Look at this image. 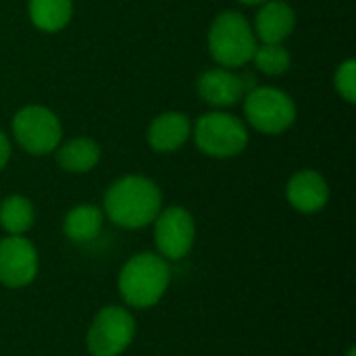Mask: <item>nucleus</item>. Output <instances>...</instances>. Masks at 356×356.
<instances>
[{
	"label": "nucleus",
	"instance_id": "f257e3e1",
	"mask_svg": "<svg viewBox=\"0 0 356 356\" xmlns=\"http://www.w3.org/2000/svg\"><path fill=\"white\" fill-rule=\"evenodd\" d=\"M163 211V194L156 181L146 175H123L104 192L102 213L123 229L150 225Z\"/></svg>",
	"mask_w": 356,
	"mask_h": 356
},
{
	"label": "nucleus",
	"instance_id": "f03ea898",
	"mask_svg": "<svg viewBox=\"0 0 356 356\" xmlns=\"http://www.w3.org/2000/svg\"><path fill=\"white\" fill-rule=\"evenodd\" d=\"M171 282L169 263L159 252L134 254L119 271V294L127 307L150 309L165 296Z\"/></svg>",
	"mask_w": 356,
	"mask_h": 356
},
{
	"label": "nucleus",
	"instance_id": "7ed1b4c3",
	"mask_svg": "<svg viewBox=\"0 0 356 356\" xmlns=\"http://www.w3.org/2000/svg\"><path fill=\"white\" fill-rule=\"evenodd\" d=\"M207 44L217 67L240 69L252 60L259 46L252 23L238 10L219 13L207 33Z\"/></svg>",
	"mask_w": 356,
	"mask_h": 356
},
{
	"label": "nucleus",
	"instance_id": "20e7f679",
	"mask_svg": "<svg viewBox=\"0 0 356 356\" xmlns=\"http://www.w3.org/2000/svg\"><path fill=\"white\" fill-rule=\"evenodd\" d=\"M192 138L202 154L211 159H234L246 150L250 134L240 117L213 108L196 119L192 125Z\"/></svg>",
	"mask_w": 356,
	"mask_h": 356
},
{
	"label": "nucleus",
	"instance_id": "39448f33",
	"mask_svg": "<svg viewBox=\"0 0 356 356\" xmlns=\"http://www.w3.org/2000/svg\"><path fill=\"white\" fill-rule=\"evenodd\" d=\"M246 125L263 136H280L288 131L296 121L294 98L273 86H254L242 98Z\"/></svg>",
	"mask_w": 356,
	"mask_h": 356
},
{
	"label": "nucleus",
	"instance_id": "423d86ee",
	"mask_svg": "<svg viewBox=\"0 0 356 356\" xmlns=\"http://www.w3.org/2000/svg\"><path fill=\"white\" fill-rule=\"evenodd\" d=\"M17 144L33 156L52 154L63 142V123L58 115L42 104H27L19 108L10 123Z\"/></svg>",
	"mask_w": 356,
	"mask_h": 356
},
{
	"label": "nucleus",
	"instance_id": "0eeeda50",
	"mask_svg": "<svg viewBox=\"0 0 356 356\" xmlns=\"http://www.w3.org/2000/svg\"><path fill=\"white\" fill-rule=\"evenodd\" d=\"M136 336V319L123 307H104L94 317L86 346L92 356H119L129 348Z\"/></svg>",
	"mask_w": 356,
	"mask_h": 356
},
{
	"label": "nucleus",
	"instance_id": "6e6552de",
	"mask_svg": "<svg viewBox=\"0 0 356 356\" xmlns=\"http://www.w3.org/2000/svg\"><path fill=\"white\" fill-rule=\"evenodd\" d=\"M154 223V244L165 261L184 259L196 240V223L190 211L184 207H169L156 215Z\"/></svg>",
	"mask_w": 356,
	"mask_h": 356
},
{
	"label": "nucleus",
	"instance_id": "1a4fd4ad",
	"mask_svg": "<svg viewBox=\"0 0 356 356\" xmlns=\"http://www.w3.org/2000/svg\"><path fill=\"white\" fill-rule=\"evenodd\" d=\"M254 88L252 77L238 73L236 69L213 67L200 73L196 81V92L202 102L213 106L215 111H225L238 102Z\"/></svg>",
	"mask_w": 356,
	"mask_h": 356
},
{
	"label": "nucleus",
	"instance_id": "9d476101",
	"mask_svg": "<svg viewBox=\"0 0 356 356\" xmlns=\"http://www.w3.org/2000/svg\"><path fill=\"white\" fill-rule=\"evenodd\" d=\"M38 275V252L25 236H6L0 240V284L6 288H25Z\"/></svg>",
	"mask_w": 356,
	"mask_h": 356
},
{
	"label": "nucleus",
	"instance_id": "9b49d317",
	"mask_svg": "<svg viewBox=\"0 0 356 356\" xmlns=\"http://www.w3.org/2000/svg\"><path fill=\"white\" fill-rule=\"evenodd\" d=\"M286 200L292 209L305 215H313L325 209L330 200L327 179L315 169L296 171L286 184Z\"/></svg>",
	"mask_w": 356,
	"mask_h": 356
},
{
	"label": "nucleus",
	"instance_id": "f8f14e48",
	"mask_svg": "<svg viewBox=\"0 0 356 356\" xmlns=\"http://www.w3.org/2000/svg\"><path fill=\"white\" fill-rule=\"evenodd\" d=\"M190 138H192V121L181 111H167L156 115L146 129L148 146L161 154L177 152Z\"/></svg>",
	"mask_w": 356,
	"mask_h": 356
},
{
	"label": "nucleus",
	"instance_id": "ddd939ff",
	"mask_svg": "<svg viewBox=\"0 0 356 356\" xmlns=\"http://www.w3.org/2000/svg\"><path fill=\"white\" fill-rule=\"evenodd\" d=\"M296 27V13L284 0H267L259 6L252 29L261 44H284Z\"/></svg>",
	"mask_w": 356,
	"mask_h": 356
},
{
	"label": "nucleus",
	"instance_id": "4468645a",
	"mask_svg": "<svg viewBox=\"0 0 356 356\" xmlns=\"http://www.w3.org/2000/svg\"><path fill=\"white\" fill-rule=\"evenodd\" d=\"M54 152H56V161L60 169L67 173H88L96 169L102 156L98 142L86 136H77L67 142H60Z\"/></svg>",
	"mask_w": 356,
	"mask_h": 356
},
{
	"label": "nucleus",
	"instance_id": "2eb2a0df",
	"mask_svg": "<svg viewBox=\"0 0 356 356\" xmlns=\"http://www.w3.org/2000/svg\"><path fill=\"white\" fill-rule=\"evenodd\" d=\"M102 223H104L102 209L94 204H77L65 215L63 232L71 242L86 244L98 238V234L102 232Z\"/></svg>",
	"mask_w": 356,
	"mask_h": 356
},
{
	"label": "nucleus",
	"instance_id": "dca6fc26",
	"mask_svg": "<svg viewBox=\"0 0 356 356\" xmlns=\"http://www.w3.org/2000/svg\"><path fill=\"white\" fill-rule=\"evenodd\" d=\"M27 13L35 29L56 33L71 23L73 0H29Z\"/></svg>",
	"mask_w": 356,
	"mask_h": 356
},
{
	"label": "nucleus",
	"instance_id": "f3484780",
	"mask_svg": "<svg viewBox=\"0 0 356 356\" xmlns=\"http://www.w3.org/2000/svg\"><path fill=\"white\" fill-rule=\"evenodd\" d=\"M35 221V211L29 198L10 194L0 202V227L8 236H25Z\"/></svg>",
	"mask_w": 356,
	"mask_h": 356
},
{
	"label": "nucleus",
	"instance_id": "a211bd4d",
	"mask_svg": "<svg viewBox=\"0 0 356 356\" xmlns=\"http://www.w3.org/2000/svg\"><path fill=\"white\" fill-rule=\"evenodd\" d=\"M250 63L259 73L269 77H280L290 69L292 56L284 44H259Z\"/></svg>",
	"mask_w": 356,
	"mask_h": 356
},
{
	"label": "nucleus",
	"instance_id": "6ab92c4d",
	"mask_svg": "<svg viewBox=\"0 0 356 356\" xmlns=\"http://www.w3.org/2000/svg\"><path fill=\"white\" fill-rule=\"evenodd\" d=\"M334 88H336V92L340 94V98H342V100H346L348 104H355L356 102V60L355 58L342 60V63L336 67V73H334Z\"/></svg>",
	"mask_w": 356,
	"mask_h": 356
},
{
	"label": "nucleus",
	"instance_id": "aec40b11",
	"mask_svg": "<svg viewBox=\"0 0 356 356\" xmlns=\"http://www.w3.org/2000/svg\"><path fill=\"white\" fill-rule=\"evenodd\" d=\"M10 154H13V148H10V140L8 136L0 129V171L8 165L10 161Z\"/></svg>",
	"mask_w": 356,
	"mask_h": 356
},
{
	"label": "nucleus",
	"instance_id": "412c9836",
	"mask_svg": "<svg viewBox=\"0 0 356 356\" xmlns=\"http://www.w3.org/2000/svg\"><path fill=\"white\" fill-rule=\"evenodd\" d=\"M238 2H242V4H246V6H261V4L267 2V0H238Z\"/></svg>",
	"mask_w": 356,
	"mask_h": 356
},
{
	"label": "nucleus",
	"instance_id": "4be33fe9",
	"mask_svg": "<svg viewBox=\"0 0 356 356\" xmlns=\"http://www.w3.org/2000/svg\"><path fill=\"white\" fill-rule=\"evenodd\" d=\"M346 356H356L355 348H350V350H348V355H346Z\"/></svg>",
	"mask_w": 356,
	"mask_h": 356
}]
</instances>
